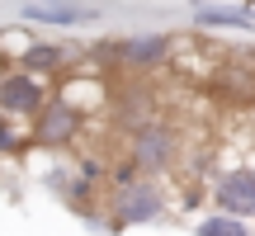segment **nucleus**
I'll list each match as a JSON object with an SVG mask.
<instances>
[{
    "mask_svg": "<svg viewBox=\"0 0 255 236\" xmlns=\"http://www.w3.org/2000/svg\"><path fill=\"white\" fill-rule=\"evenodd\" d=\"M165 208L161 189H156V180H137V175L123 170L119 180V199H114V218L119 222H156Z\"/></svg>",
    "mask_w": 255,
    "mask_h": 236,
    "instance_id": "nucleus-1",
    "label": "nucleus"
},
{
    "mask_svg": "<svg viewBox=\"0 0 255 236\" xmlns=\"http://www.w3.org/2000/svg\"><path fill=\"white\" fill-rule=\"evenodd\" d=\"M24 19H33V24H90V19H100V9H81V5H24Z\"/></svg>",
    "mask_w": 255,
    "mask_h": 236,
    "instance_id": "nucleus-8",
    "label": "nucleus"
},
{
    "mask_svg": "<svg viewBox=\"0 0 255 236\" xmlns=\"http://www.w3.org/2000/svg\"><path fill=\"white\" fill-rule=\"evenodd\" d=\"M194 5H203V0H194Z\"/></svg>",
    "mask_w": 255,
    "mask_h": 236,
    "instance_id": "nucleus-13",
    "label": "nucleus"
},
{
    "mask_svg": "<svg viewBox=\"0 0 255 236\" xmlns=\"http://www.w3.org/2000/svg\"><path fill=\"white\" fill-rule=\"evenodd\" d=\"M194 24L199 28H255V9L251 5H199Z\"/></svg>",
    "mask_w": 255,
    "mask_h": 236,
    "instance_id": "nucleus-7",
    "label": "nucleus"
},
{
    "mask_svg": "<svg viewBox=\"0 0 255 236\" xmlns=\"http://www.w3.org/2000/svg\"><path fill=\"white\" fill-rule=\"evenodd\" d=\"M24 142H28V137H14V132L5 127V123H0V151H19Z\"/></svg>",
    "mask_w": 255,
    "mask_h": 236,
    "instance_id": "nucleus-11",
    "label": "nucleus"
},
{
    "mask_svg": "<svg viewBox=\"0 0 255 236\" xmlns=\"http://www.w3.org/2000/svg\"><path fill=\"white\" fill-rule=\"evenodd\" d=\"M76 127H81V114H76V104L57 100V104H43V114H38V127H33V142L38 146H66L76 137Z\"/></svg>",
    "mask_w": 255,
    "mask_h": 236,
    "instance_id": "nucleus-5",
    "label": "nucleus"
},
{
    "mask_svg": "<svg viewBox=\"0 0 255 236\" xmlns=\"http://www.w3.org/2000/svg\"><path fill=\"white\" fill-rule=\"evenodd\" d=\"M175 132L170 127H161V123H146V127H137L132 132V161L142 165V170H165V165L175 161Z\"/></svg>",
    "mask_w": 255,
    "mask_h": 236,
    "instance_id": "nucleus-3",
    "label": "nucleus"
},
{
    "mask_svg": "<svg viewBox=\"0 0 255 236\" xmlns=\"http://www.w3.org/2000/svg\"><path fill=\"white\" fill-rule=\"evenodd\" d=\"M246 5H251V9H255V0H246Z\"/></svg>",
    "mask_w": 255,
    "mask_h": 236,
    "instance_id": "nucleus-12",
    "label": "nucleus"
},
{
    "mask_svg": "<svg viewBox=\"0 0 255 236\" xmlns=\"http://www.w3.org/2000/svg\"><path fill=\"white\" fill-rule=\"evenodd\" d=\"M170 47H175V38H165V33H137L128 43H119V62L132 66V71H146V66H161L170 57Z\"/></svg>",
    "mask_w": 255,
    "mask_h": 236,
    "instance_id": "nucleus-6",
    "label": "nucleus"
},
{
    "mask_svg": "<svg viewBox=\"0 0 255 236\" xmlns=\"http://www.w3.org/2000/svg\"><path fill=\"white\" fill-rule=\"evenodd\" d=\"M213 203L222 213H237V218H255V170L241 165V170H227L213 180Z\"/></svg>",
    "mask_w": 255,
    "mask_h": 236,
    "instance_id": "nucleus-2",
    "label": "nucleus"
},
{
    "mask_svg": "<svg viewBox=\"0 0 255 236\" xmlns=\"http://www.w3.org/2000/svg\"><path fill=\"white\" fill-rule=\"evenodd\" d=\"M47 104V90L33 81V71H14L0 81V109L14 114V118H28V114H43Z\"/></svg>",
    "mask_w": 255,
    "mask_h": 236,
    "instance_id": "nucleus-4",
    "label": "nucleus"
},
{
    "mask_svg": "<svg viewBox=\"0 0 255 236\" xmlns=\"http://www.w3.org/2000/svg\"><path fill=\"white\" fill-rule=\"evenodd\" d=\"M194 236H251V227L237 218V213H213V218H203L199 227H194Z\"/></svg>",
    "mask_w": 255,
    "mask_h": 236,
    "instance_id": "nucleus-10",
    "label": "nucleus"
},
{
    "mask_svg": "<svg viewBox=\"0 0 255 236\" xmlns=\"http://www.w3.org/2000/svg\"><path fill=\"white\" fill-rule=\"evenodd\" d=\"M0 114H5V109H0Z\"/></svg>",
    "mask_w": 255,
    "mask_h": 236,
    "instance_id": "nucleus-14",
    "label": "nucleus"
},
{
    "mask_svg": "<svg viewBox=\"0 0 255 236\" xmlns=\"http://www.w3.org/2000/svg\"><path fill=\"white\" fill-rule=\"evenodd\" d=\"M19 66L24 71H62L66 66V47H57V43H28L24 52H19Z\"/></svg>",
    "mask_w": 255,
    "mask_h": 236,
    "instance_id": "nucleus-9",
    "label": "nucleus"
}]
</instances>
